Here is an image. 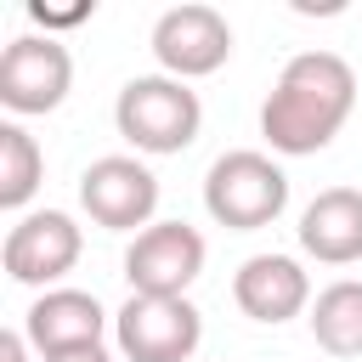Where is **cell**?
<instances>
[{"label":"cell","mask_w":362,"mask_h":362,"mask_svg":"<svg viewBox=\"0 0 362 362\" xmlns=\"http://www.w3.org/2000/svg\"><path fill=\"white\" fill-rule=\"evenodd\" d=\"M356 107V68L339 51H300L260 102V136L283 158L322 153Z\"/></svg>","instance_id":"1"},{"label":"cell","mask_w":362,"mask_h":362,"mask_svg":"<svg viewBox=\"0 0 362 362\" xmlns=\"http://www.w3.org/2000/svg\"><path fill=\"white\" fill-rule=\"evenodd\" d=\"M113 124L119 136L147 153V158H170V153H187L204 130V102L187 79H170V74H136L119 85L113 96Z\"/></svg>","instance_id":"2"},{"label":"cell","mask_w":362,"mask_h":362,"mask_svg":"<svg viewBox=\"0 0 362 362\" xmlns=\"http://www.w3.org/2000/svg\"><path fill=\"white\" fill-rule=\"evenodd\" d=\"M204 209L226 232H260L288 209V175L272 153L232 147L204 175Z\"/></svg>","instance_id":"3"},{"label":"cell","mask_w":362,"mask_h":362,"mask_svg":"<svg viewBox=\"0 0 362 362\" xmlns=\"http://www.w3.org/2000/svg\"><path fill=\"white\" fill-rule=\"evenodd\" d=\"M113 345L124 362H192L204 345V311L187 294H130L113 311Z\"/></svg>","instance_id":"4"},{"label":"cell","mask_w":362,"mask_h":362,"mask_svg":"<svg viewBox=\"0 0 362 362\" xmlns=\"http://www.w3.org/2000/svg\"><path fill=\"white\" fill-rule=\"evenodd\" d=\"M79 255H85V232L68 209H28V215H17V226L0 243L6 277L23 288H40V294L57 288L79 266Z\"/></svg>","instance_id":"5"},{"label":"cell","mask_w":362,"mask_h":362,"mask_svg":"<svg viewBox=\"0 0 362 362\" xmlns=\"http://www.w3.org/2000/svg\"><path fill=\"white\" fill-rule=\"evenodd\" d=\"M74 90V57L51 34H17L0 51V107L17 119L57 113Z\"/></svg>","instance_id":"6"},{"label":"cell","mask_w":362,"mask_h":362,"mask_svg":"<svg viewBox=\"0 0 362 362\" xmlns=\"http://www.w3.org/2000/svg\"><path fill=\"white\" fill-rule=\"evenodd\" d=\"M79 209L102 232H147L158 215V175L130 153L90 158L79 175Z\"/></svg>","instance_id":"7"},{"label":"cell","mask_w":362,"mask_h":362,"mask_svg":"<svg viewBox=\"0 0 362 362\" xmlns=\"http://www.w3.org/2000/svg\"><path fill=\"white\" fill-rule=\"evenodd\" d=\"M147 45L158 57V74H170V79H204V74L226 68V57H232V23L215 6L187 0V6H170L153 23Z\"/></svg>","instance_id":"8"},{"label":"cell","mask_w":362,"mask_h":362,"mask_svg":"<svg viewBox=\"0 0 362 362\" xmlns=\"http://www.w3.org/2000/svg\"><path fill=\"white\" fill-rule=\"evenodd\" d=\"M204 232L187 221H153L124 249V283L130 294H187L204 272Z\"/></svg>","instance_id":"9"},{"label":"cell","mask_w":362,"mask_h":362,"mask_svg":"<svg viewBox=\"0 0 362 362\" xmlns=\"http://www.w3.org/2000/svg\"><path fill=\"white\" fill-rule=\"evenodd\" d=\"M232 300L249 322H294L300 311H311V277L294 255H249L232 272Z\"/></svg>","instance_id":"10"},{"label":"cell","mask_w":362,"mask_h":362,"mask_svg":"<svg viewBox=\"0 0 362 362\" xmlns=\"http://www.w3.org/2000/svg\"><path fill=\"white\" fill-rule=\"evenodd\" d=\"M107 328H113V317H107L102 300L85 294V288H45V294L28 305V317H23V334H28V345H34L40 362H45V356H62V351L102 345Z\"/></svg>","instance_id":"11"},{"label":"cell","mask_w":362,"mask_h":362,"mask_svg":"<svg viewBox=\"0 0 362 362\" xmlns=\"http://www.w3.org/2000/svg\"><path fill=\"white\" fill-rule=\"evenodd\" d=\"M300 249L322 266L362 260V187H322L300 209Z\"/></svg>","instance_id":"12"},{"label":"cell","mask_w":362,"mask_h":362,"mask_svg":"<svg viewBox=\"0 0 362 362\" xmlns=\"http://www.w3.org/2000/svg\"><path fill=\"white\" fill-rule=\"evenodd\" d=\"M305 322H311V339H317L328 356H339V362L362 356V283H356V277L328 283V288L311 300Z\"/></svg>","instance_id":"13"},{"label":"cell","mask_w":362,"mask_h":362,"mask_svg":"<svg viewBox=\"0 0 362 362\" xmlns=\"http://www.w3.org/2000/svg\"><path fill=\"white\" fill-rule=\"evenodd\" d=\"M40 181H45V153H40V141H34L17 119H6V124H0V209H23V204L40 192Z\"/></svg>","instance_id":"14"},{"label":"cell","mask_w":362,"mask_h":362,"mask_svg":"<svg viewBox=\"0 0 362 362\" xmlns=\"http://www.w3.org/2000/svg\"><path fill=\"white\" fill-rule=\"evenodd\" d=\"M28 17L57 40V28H79V23H90V17H96V0H79V6H45V0H28Z\"/></svg>","instance_id":"15"},{"label":"cell","mask_w":362,"mask_h":362,"mask_svg":"<svg viewBox=\"0 0 362 362\" xmlns=\"http://www.w3.org/2000/svg\"><path fill=\"white\" fill-rule=\"evenodd\" d=\"M28 351H34V345H28L23 328H6V334H0V362H28Z\"/></svg>","instance_id":"16"},{"label":"cell","mask_w":362,"mask_h":362,"mask_svg":"<svg viewBox=\"0 0 362 362\" xmlns=\"http://www.w3.org/2000/svg\"><path fill=\"white\" fill-rule=\"evenodd\" d=\"M45 362H113L107 345H85V351H62V356H45Z\"/></svg>","instance_id":"17"}]
</instances>
